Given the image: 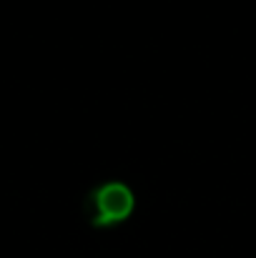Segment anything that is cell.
I'll return each mask as SVG.
<instances>
[{
  "mask_svg": "<svg viewBox=\"0 0 256 258\" xmlns=\"http://www.w3.org/2000/svg\"><path fill=\"white\" fill-rule=\"evenodd\" d=\"M133 206H136L133 190L121 180H111V183H100L90 190V196L85 201V213H88L90 226L103 228V226L126 221L131 216Z\"/></svg>",
  "mask_w": 256,
  "mask_h": 258,
  "instance_id": "cell-1",
  "label": "cell"
}]
</instances>
